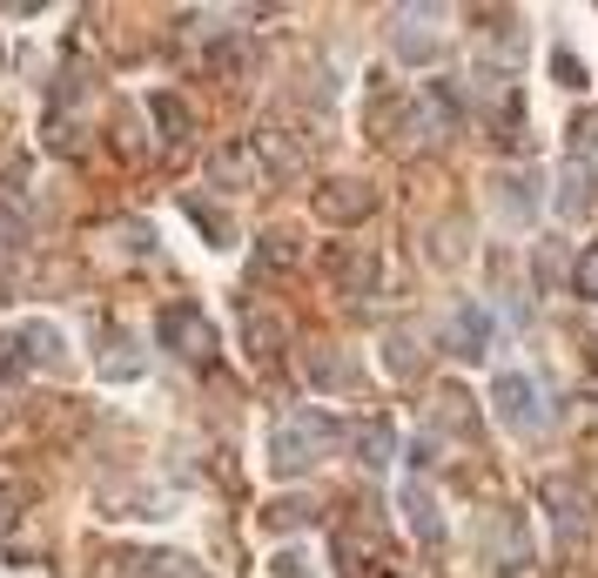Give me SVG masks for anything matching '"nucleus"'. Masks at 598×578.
Instances as JSON below:
<instances>
[{
  "mask_svg": "<svg viewBox=\"0 0 598 578\" xmlns=\"http://www.w3.org/2000/svg\"><path fill=\"white\" fill-rule=\"evenodd\" d=\"M336 438H344L336 418H323V410H290V418H276V431H270V471L276 477H303Z\"/></svg>",
  "mask_w": 598,
  "mask_h": 578,
  "instance_id": "f257e3e1",
  "label": "nucleus"
},
{
  "mask_svg": "<svg viewBox=\"0 0 598 578\" xmlns=\"http://www.w3.org/2000/svg\"><path fill=\"white\" fill-rule=\"evenodd\" d=\"M8 357H0V377H28V370H61L67 364V344H61V323H21L8 344H0Z\"/></svg>",
  "mask_w": 598,
  "mask_h": 578,
  "instance_id": "f03ea898",
  "label": "nucleus"
},
{
  "mask_svg": "<svg viewBox=\"0 0 598 578\" xmlns=\"http://www.w3.org/2000/svg\"><path fill=\"white\" fill-rule=\"evenodd\" d=\"M155 344L176 350V357H209V350H216V329H209V316H202L196 303H168V309L155 316Z\"/></svg>",
  "mask_w": 598,
  "mask_h": 578,
  "instance_id": "7ed1b4c3",
  "label": "nucleus"
},
{
  "mask_svg": "<svg viewBox=\"0 0 598 578\" xmlns=\"http://www.w3.org/2000/svg\"><path fill=\"white\" fill-rule=\"evenodd\" d=\"M491 403H497V418L511 424V431H532L545 410H538V390H532V377H518V370H504L497 383H491Z\"/></svg>",
  "mask_w": 598,
  "mask_h": 578,
  "instance_id": "20e7f679",
  "label": "nucleus"
},
{
  "mask_svg": "<svg viewBox=\"0 0 598 578\" xmlns=\"http://www.w3.org/2000/svg\"><path fill=\"white\" fill-rule=\"evenodd\" d=\"M377 209V196L364 189V182H329V189H316V216L323 222H364Z\"/></svg>",
  "mask_w": 598,
  "mask_h": 578,
  "instance_id": "39448f33",
  "label": "nucleus"
},
{
  "mask_svg": "<svg viewBox=\"0 0 598 578\" xmlns=\"http://www.w3.org/2000/svg\"><path fill=\"white\" fill-rule=\"evenodd\" d=\"M484 344H491V316H484L478 303H464L458 323H451V350H458V357H484Z\"/></svg>",
  "mask_w": 598,
  "mask_h": 578,
  "instance_id": "423d86ee",
  "label": "nucleus"
},
{
  "mask_svg": "<svg viewBox=\"0 0 598 578\" xmlns=\"http://www.w3.org/2000/svg\"><path fill=\"white\" fill-rule=\"evenodd\" d=\"M303 370H310L316 390H350V383H357V364H350V357H336V350H310Z\"/></svg>",
  "mask_w": 598,
  "mask_h": 578,
  "instance_id": "0eeeda50",
  "label": "nucleus"
},
{
  "mask_svg": "<svg viewBox=\"0 0 598 578\" xmlns=\"http://www.w3.org/2000/svg\"><path fill=\"white\" fill-rule=\"evenodd\" d=\"M585 189H598V176L585 169V161H571V169H565V196H558V216H565V222H578V216H585V202H591Z\"/></svg>",
  "mask_w": 598,
  "mask_h": 578,
  "instance_id": "6e6552de",
  "label": "nucleus"
},
{
  "mask_svg": "<svg viewBox=\"0 0 598 578\" xmlns=\"http://www.w3.org/2000/svg\"><path fill=\"white\" fill-rule=\"evenodd\" d=\"M255 148H263V161H270L276 176H296V169H303V148L283 141V128H263V135H255Z\"/></svg>",
  "mask_w": 598,
  "mask_h": 578,
  "instance_id": "1a4fd4ad",
  "label": "nucleus"
},
{
  "mask_svg": "<svg viewBox=\"0 0 598 578\" xmlns=\"http://www.w3.org/2000/svg\"><path fill=\"white\" fill-rule=\"evenodd\" d=\"M329 270L344 276V290H350V296H364V290L377 283V256H329Z\"/></svg>",
  "mask_w": 598,
  "mask_h": 578,
  "instance_id": "9d476101",
  "label": "nucleus"
},
{
  "mask_svg": "<svg viewBox=\"0 0 598 578\" xmlns=\"http://www.w3.org/2000/svg\"><path fill=\"white\" fill-rule=\"evenodd\" d=\"M182 209H189V222H196V229H202V235L216 242V250H229V216H222V209H209L202 196H189Z\"/></svg>",
  "mask_w": 598,
  "mask_h": 578,
  "instance_id": "9b49d317",
  "label": "nucleus"
},
{
  "mask_svg": "<svg viewBox=\"0 0 598 578\" xmlns=\"http://www.w3.org/2000/svg\"><path fill=\"white\" fill-rule=\"evenodd\" d=\"M403 505H410V525H417L423 538H438V532H444V518H438V505H431V491H423V484L403 491Z\"/></svg>",
  "mask_w": 598,
  "mask_h": 578,
  "instance_id": "f8f14e48",
  "label": "nucleus"
},
{
  "mask_svg": "<svg viewBox=\"0 0 598 578\" xmlns=\"http://www.w3.org/2000/svg\"><path fill=\"white\" fill-rule=\"evenodd\" d=\"M108 350H115V357H102V377H108V383H135V377H141V357H128L135 344H128V337H115Z\"/></svg>",
  "mask_w": 598,
  "mask_h": 578,
  "instance_id": "ddd939ff",
  "label": "nucleus"
},
{
  "mask_svg": "<svg viewBox=\"0 0 598 578\" xmlns=\"http://www.w3.org/2000/svg\"><path fill=\"white\" fill-rule=\"evenodd\" d=\"M310 518H316V505H310V498H283V505H270V512H263V525H270V532H296V525H310Z\"/></svg>",
  "mask_w": 598,
  "mask_h": 578,
  "instance_id": "4468645a",
  "label": "nucleus"
},
{
  "mask_svg": "<svg viewBox=\"0 0 598 578\" xmlns=\"http://www.w3.org/2000/svg\"><path fill=\"white\" fill-rule=\"evenodd\" d=\"M357 451H364V464H390V424H364Z\"/></svg>",
  "mask_w": 598,
  "mask_h": 578,
  "instance_id": "2eb2a0df",
  "label": "nucleus"
},
{
  "mask_svg": "<svg viewBox=\"0 0 598 578\" xmlns=\"http://www.w3.org/2000/svg\"><path fill=\"white\" fill-rule=\"evenodd\" d=\"M148 108H155V122H161V128H168V135H189V108H182V102H176V95H155V102H148Z\"/></svg>",
  "mask_w": 598,
  "mask_h": 578,
  "instance_id": "dca6fc26",
  "label": "nucleus"
},
{
  "mask_svg": "<svg viewBox=\"0 0 598 578\" xmlns=\"http://www.w3.org/2000/svg\"><path fill=\"white\" fill-rule=\"evenodd\" d=\"M263 263H270V270H290V263H296V242H290L283 229H276V235H263Z\"/></svg>",
  "mask_w": 598,
  "mask_h": 578,
  "instance_id": "f3484780",
  "label": "nucleus"
},
{
  "mask_svg": "<svg viewBox=\"0 0 598 578\" xmlns=\"http://www.w3.org/2000/svg\"><path fill=\"white\" fill-rule=\"evenodd\" d=\"M21 498H28V484H0V532L21 518Z\"/></svg>",
  "mask_w": 598,
  "mask_h": 578,
  "instance_id": "a211bd4d",
  "label": "nucleus"
},
{
  "mask_svg": "<svg viewBox=\"0 0 598 578\" xmlns=\"http://www.w3.org/2000/svg\"><path fill=\"white\" fill-rule=\"evenodd\" d=\"M216 176H222V182H242V176H249V155H242V148L216 155Z\"/></svg>",
  "mask_w": 598,
  "mask_h": 578,
  "instance_id": "6ab92c4d",
  "label": "nucleus"
},
{
  "mask_svg": "<svg viewBox=\"0 0 598 578\" xmlns=\"http://www.w3.org/2000/svg\"><path fill=\"white\" fill-rule=\"evenodd\" d=\"M578 290H585V296H598V250H585V256H578Z\"/></svg>",
  "mask_w": 598,
  "mask_h": 578,
  "instance_id": "aec40b11",
  "label": "nucleus"
},
{
  "mask_svg": "<svg viewBox=\"0 0 598 578\" xmlns=\"http://www.w3.org/2000/svg\"><path fill=\"white\" fill-rule=\"evenodd\" d=\"M276 571H283V578H310V558H303V551H283Z\"/></svg>",
  "mask_w": 598,
  "mask_h": 578,
  "instance_id": "412c9836",
  "label": "nucleus"
}]
</instances>
